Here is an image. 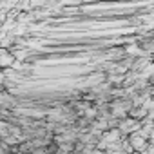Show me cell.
Returning a JSON list of instances; mask_svg holds the SVG:
<instances>
[{
  "mask_svg": "<svg viewBox=\"0 0 154 154\" xmlns=\"http://www.w3.org/2000/svg\"><path fill=\"white\" fill-rule=\"evenodd\" d=\"M132 143H134V149H143V140L141 138H134Z\"/></svg>",
  "mask_w": 154,
  "mask_h": 154,
  "instance_id": "obj_1",
  "label": "cell"
}]
</instances>
